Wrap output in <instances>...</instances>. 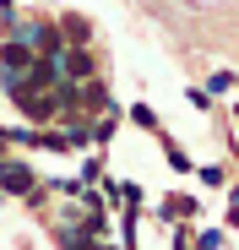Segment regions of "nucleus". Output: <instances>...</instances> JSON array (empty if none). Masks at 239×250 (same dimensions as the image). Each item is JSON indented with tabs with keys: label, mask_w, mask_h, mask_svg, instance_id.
<instances>
[{
	"label": "nucleus",
	"mask_w": 239,
	"mask_h": 250,
	"mask_svg": "<svg viewBox=\"0 0 239 250\" xmlns=\"http://www.w3.org/2000/svg\"><path fill=\"white\" fill-rule=\"evenodd\" d=\"M65 71H71V82H93V60H87V49H71V55H65Z\"/></svg>",
	"instance_id": "nucleus-1"
},
{
	"label": "nucleus",
	"mask_w": 239,
	"mask_h": 250,
	"mask_svg": "<svg viewBox=\"0 0 239 250\" xmlns=\"http://www.w3.org/2000/svg\"><path fill=\"white\" fill-rule=\"evenodd\" d=\"M131 120H136V125H141V131H158V114H152V109H147V104H131Z\"/></svg>",
	"instance_id": "nucleus-2"
},
{
	"label": "nucleus",
	"mask_w": 239,
	"mask_h": 250,
	"mask_svg": "<svg viewBox=\"0 0 239 250\" xmlns=\"http://www.w3.org/2000/svg\"><path fill=\"white\" fill-rule=\"evenodd\" d=\"M228 87H234V71H218V76H212V82H207V93H218V98H223V93H228Z\"/></svg>",
	"instance_id": "nucleus-3"
},
{
	"label": "nucleus",
	"mask_w": 239,
	"mask_h": 250,
	"mask_svg": "<svg viewBox=\"0 0 239 250\" xmlns=\"http://www.w3.org/2000/svg\"><path fill=\"white\" fill-rule=\"evenodd\" d=\"M169 169H179V174L190 169V158H185V147H174V142H169Z\"/></svg>",
	"instance_id": "nucleus-4"
},
{
	"label": "nucleus",
	"mask_w": 239,
	"mask_h": 250,
	"mask_svg": "<svg viewBox=\"0 0 239 250\" xmlns=\"http://www.w3.org/2000/svg\"><path fill=\"white\" fill-rule=\"evenodd\" d=\"M0 6H6V11H11V0H0Z\"/></svg>",
	"instance_id": "nucleus-5"
}]
</instances>
